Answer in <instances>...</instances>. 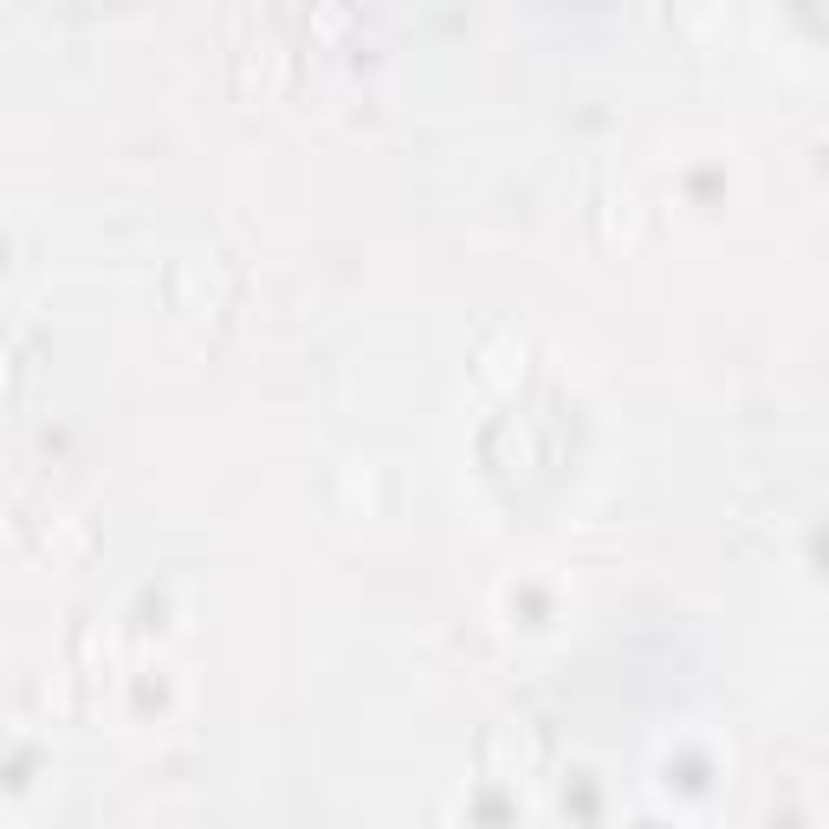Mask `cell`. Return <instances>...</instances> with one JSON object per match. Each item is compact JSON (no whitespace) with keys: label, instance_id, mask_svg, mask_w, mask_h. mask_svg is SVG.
<instances>
[{"label":"cell","instance_id":"6da1fadb","mask_svg":"<svg viewBox=\"0 0 829 829\" xmlns=\"http://www.w3.org/2000/svg\"><path fill=\"white\" fill-rule=\"evenodd\" d=\"M7 376H13V356H7V350H0V389H7Z\"/></svg>","mask_w":829,"mask_h":829}]
</instances>
